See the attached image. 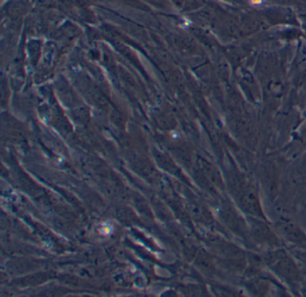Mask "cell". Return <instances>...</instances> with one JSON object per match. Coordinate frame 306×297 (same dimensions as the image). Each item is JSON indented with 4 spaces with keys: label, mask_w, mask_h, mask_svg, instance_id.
Returning a JSON list of instances; mask_svg holds the SVG:
<instances>
[{
    "label": "cell",
    "mask_w": 306,
    "mask_h": 297,
    "mask_svg": "<svg viewBox=\"0 0 306 297\" xmlns=\"http://www.w3.org/2000/svg\"><path fill=\"white\" fill-rule=\"evenodd\" d=\"M270 261L276 272L282 275L286 279L294 280L297 278V271L295 264L286 254L276 253V255L270 258Z\"/></svg>",
    "instance_id": "cell-1"
},
{
    "label": "cell",
    "mask_w": 306,
    "mask_h": 297,
    "mask_svg": "<svg viewBox=\"0 0 306 297\" xmlns=\"http://www.w3.org/2000/svg\"><path fill=\"white\" fill-rule=\"evenodd\" d=\"M277 228L280 230V233H282V235L288 241L296 242V244L305 241V237L302 234V232L291 221H287V220L281 221L279 223Z\"/></svg>",
    "instance_id": "cell-2"
},
{
    "label": "cell",
    "mask_w": 306,
    "mask_h": 297,
    "mask_svg": "<svg viewBox=\"0 0 306 297\" xmlns=\"http://www.w3.org/2000/svg\"><path fill=\"white\" fill-rule=\"evenodd\" d=\"M241 204L243 209L251 214H261V207L254 192L246 188L241 192Z\"/></svg>",
    "instance_id": "cell-3"
},
{
    "label": "cell",
    "mask_w": 306,
    "mask_h": 297,
    "mask_svg": "<svg viewBox=\"0 0 306 297\" xmlns=\"http://www.w3.org/2000/svg\"><path fill=\"white\" fill-rule=\"evenodd\" d=\"M299 252V258L301 259L302 261H303V263L306 265V252Z\"/></svg>",
    "instance_id": "cell-4"
}]
</instances>
